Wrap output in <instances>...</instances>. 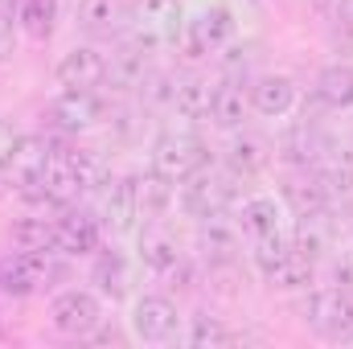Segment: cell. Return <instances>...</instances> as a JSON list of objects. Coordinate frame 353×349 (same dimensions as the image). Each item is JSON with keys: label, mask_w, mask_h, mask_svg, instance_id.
Masks as SVG:
<instances>
[{"label": "cell", "mask_w": 353, "mask_h": 349, "mask_svg": "<svg viewBox=\"0 0 353 349\" xmlns=\"http://www.w3.org/2000/svg\"><path fill=\"white\" fill-rule=\"evenodd\" d=\"M148 165H152V173H161L165 181H189L193 173H201V169H210V144L197 136V132H161L157 140H152V148H148Z\"/></svg>", "instance_id": "6da1fadb"}, {"label": "cell", "mask_w": 353, "mask_h": 349, "mask_svg": "<svg viewBox=\"0 0 353 349\" xmlns=\"http://www.w3.org/2000/svg\"><path fill=\"white\" fill-rule=\"evenodd\" d=\"M234 185H239V177L201 169V173H193L189 181H181V197H176V201H181V210H185L189 218H197V222L222 218V214L234 206Z\"/></svg>", "instance_id": "7a4b0ae2"}, {"label": "cell", "mask_w": 353, "mask_h": 349, "mask_svg": "<svg viewBox=\"0 0 353 349\" xmlns=\"http://www.w3.org/2000/svg\"><path fill=\"white\" fill-rule=\"evenodd\" d=\"M304 321H308L321 337H329V341H350L353 337V292L337 288V283L308 292V300H304Z\"/></svg>", "instance_id": "3957f363"}, {"label": "cell", "mask_w": 353, "mask_h": 349, "mask_svg": "<svg viewBox=\"0 0 353 349\" xmlns=\"http://www.w3.org/2000/svg\"><path fill=\"white\" fill-rule=\"evenodd\" d=\"M50 325L62 337H74V341L90 337L103 325V300H99V292H90V288H66V292H58L54 304H50Z\"/></svg>", "instance_id": "277c9868"}, {"label": "cell", "mask_w": 353, "mask_h": 349, "mask_svg": "<svg viewBox=\"0 0 353 349\" xmlns=\"http://www.w3.org/2000/svg\"><path fill=\"white\" fill-rule=\"evenodd\" d=\"M128 325H132V337H136V341H144V346H165V341L176 337L181 317H176V304L169 296H136Z\"/></svg>", "instance_id": "5b68a950"}, {"label": "cell", "mask_w": 353, "mask_h": 349, "mask_svg": "<svg viewBox=\"0 0 353 349\" xmlns=\"http://www.w3.org/2000/svg\"><path fill=\"white\" fill-rule=\"evenodd\" d=\"M234 37V12L222 4H205L185 21V50L189 54H218Z\"/></svg>", "instance_id": "8992f818"}, {"label": "cell", "mask_w": 353, "mask_h": 349, "mask_svg": "<svg viewBox=\"0 0 353 349\" xmlns=\"http://www.w3.org/2000/svg\"><path fill=\"white\" fill-rule=\"evenodd\" d=\"M50 157H54V148H50L46 136H17V140H8V152H4V181H12V185H21V189H33L37 177H41V169L50 165Z\"/></svg>", "instance_id": "52a82bcc"}, {"label": "cell", "mask_w": 353, "mask_h": 349, "mask_svg": "<svg viewBox=\"0 0 353 349\" xmlns=\"http://www.w3.org/2000/svg\"><path fill=\"white\" fill-rule=\"evenodd\" d=\"M54 79H58L62 90H94L107 79V54L94 50V46H74L58 58Z\"/></svg>", "instance_id": "ba28073f"}, {"label": "cell", "mask_w": 353, "mask_h": 349, "mask_svg": "<svg viewBox=\"0 0 353 349\" xmlns=\"http://www.w3.org/2000/svg\"><path fill=\"white\" fill-rule=\"evenodd\" d=\"M50 279V255H37V251H12L0 259V292L8 296H29L37 292L41 283Z\"/></svg>", "instance_id": "9c48e42d"}, {"label": "cell", "mask_w": 353, "mask_h": 349, "mask_svg": "<svg viewBox=\"0 0 353 349\" xmlns=\"http://www.w3.org/2000/svg\"><path fill=\"white\" fill-rule=\"evenodd\" d=\"M144 218V206H140V181L136 177H119V181H107V197H103V226H111L115 235H128L136 230V222Z\"/></svg>", "instance_id": "30bf717a"}, {"label": "cell", "mask_w": 353, "mask_h": 349, "mask_svg": "<svg viewBox=\"0 0 353 349\" xmlns=\"http://www.w3.org/2000/svg\"><path fill=\"white\" fill-rule=\"evenodd\" d=\"M103 99L94 94V90H62L54 103H50V119H54V128H62V132H83L90 123H99L103 119Z\"/></svg>", "instance_id": "8fae6325"}, {"label": "cell", "mask_w": 353, "mask_h": 349, "mask_svg": "<svg viewBox=\"0 0 353 349\" xmlns=\"http://www.w3.org/2000/svg\"><path fill=\"white\" fill-rule=\"evenodd\" d=\"M50 206H70L79 193H83V177H79V165H74V157L70 152H54L50 157V165L41 169L37 177V185H33Z\"/></svg>", "instance_id": "7c38bea8"}, {"label": "cell", "mask_w": 353, "mask_h": 349, "mask_svg": "<svg viewBox=\"0 0 353 349\" xmlns=\"http://www.w3.org/2000/svg\"><path fill=\"white\" fill-rule=\"evenodd\" d=\"M58 226V251L62 255H94L103 243V222L87 210H66L62 218H54Z\"/></svg>", "instance_id": "4fadbf2b"}, {"label": "cell", "mask_w": 353, "mask_h": 349, "mask_svg": "<svg viewBox=\"0 0 353 349\" xmlns=\"http://www.w3.org/2000/svg\"><path fill=\"white\" fill-rule=\"evenodd\" d=\"M247 99H251V111H259L267 119H283L296 107V83L288 74H259L247 87Z\"/></svg>", "instance_id": "5bb4252c"}, {"label": "cell", "mask_w": 353, "mask_h": 349, "mask_svg": "<svg viewBox=\"0 0 353 349\" xmlns=\"http://www.w3.org/2000/svg\"><path fill=\"white\" fill-rule=\"evenodd\" d=\"M312 271H316V263L292 243V247L263 271V279L271 283V288H279V292H300V288L312 283Z\"/></svg>", "instance_id": "9a60e30c"}, {"label": "cell", "mask_w": 353, "mask_h": 349, "mask_svg": "<svg viewBox=\"0 0 353 349\" xmlns=\"http://www.w3.org/2000/svg\"><path fill=\"white\" fill-rule=\"evenodd\" d=\"M279 222H283V201H275V197H267V193L247 197V201L239 206V226H243L247 239H267V235H275Z\"/></svg>", "instance_id": "2e32d148"}, {"label": "cell", "mask_w": 353, "mask_h": 349, "mask_svg": "<svg viewBox=\"0 0 353 349\" xmlns=\"http://www.w3.org/2000/svg\"><path fill=\"white\" fill-rule=\"evenodd\" d=\"M267 161H271V152H267V144L259 136H234L226 144V173L239 177V181L259 177L267 169Z\"/></svg>", "instance_id": "e0dca14e"}, {"label": "cell", "mask_w": 353, "mask_h": 349, "mask_svg": "<svg viewBox=\"0 0 353 349\" xmlns=\"http://www.w3.org/2000/svg\"><path fill=\"white\" fill-rule=\"evenodd\" d=\"M247 111H251V99H247V87H243V83H218V87H214L210 119H214L218 128H226V132L243 128Z\"/></svg>", "instance_id": "ac0fdd59"}, {"label": "cell", "mask_w": 353, "mask_h": 349, "mask_svg": "<svg viewBox=\"0 0 353 349\" xmlns=\"http://www.w3.org/2000/svg\"><path fill=\"white\" fill-rule=\"evenodd\" d=\"M312 177L333 193H353V152L345 148H325L316 161H312Z\"/></svg>", "instance_id": "d6986e66"}, {"label": "cell", "mask_w": 353, "mask_h": 349, "mask_svg": "<svg viewBox=\"0 0 353 349\" xmlns=\"http://www.w3.org/2000/svg\"><path fill=\"white\" fill-rule=\"evenodd\" d=\"M316 99L333 111L353 107V62H333L316 74Z\"/></svg>", "instance_id": "ffe728a7"}, {"label": "cell", "mask_w": 353, "mask_h": 349, "mask_svg": "<svg viewBox=\"0 0 353 349\" xmlns=\"http://www.w3.org/2000/svg\"><path fill=\"white\" fill-rule=\"evenodd\" d=\"M197 251L210 263H234L239 259V235L234 226H222L218 218H205L197 230Z\"/></svg>", "instance_id": "44dd1931"}, {"label": "cell", "mask_w": 353, "mask_h": 349, "mask_svg": "<svg viewBox=\"0 0 353 349\" xmlns=\"http://www.w3.org/2000/svg\"><path fill=\"white\" fill-rule=\"evenodd\" d=\"M140 259L152 271H173L181 263V247H176V239L165 226H144L140 230Z\"/></svg>", "instance_id": "7402d4cb"}, {"label": "cell", "mask_w": 353, "mask_h": 349, "mask_svg": "<svg viewBox=\"0 0 353 349\" xmlns=\"http://www.w3.org/2000/svg\"><path fill=\"white\" fill-rule=\"evenodd\" d=\"M283 206L296 214V218H316L329 210V189L316 181V177H304V181H292L283 189Z\"/></svg>", "instance_id": "603a6c76"}, {"label": "cell", "mask_w": 353, "mask_h": 349, "mask_svg": "<svg viewBox=\"0 0 353 349\" xmlns=\"http://www.w3.org/2000/svg\"><path fill=\"white\" fill-rule=\"evenodd\" d=\"M210 99H214V87H210L205 79H197V74L176 79L173 94H169V103H173L185 119H205V115H210Z\"/></svg>", "instance_id": "cb8c5ba5"}, {"label": "cell", "mask_w": 353, "mask_h": 349, "mask_svg": "<svg viewBox=\"0 0 353 349\" xmlns=\"http://www.w3.org/2000/svg\"><path fill=\"white\" fill-rule=\"evenodd\" d=\"M12 239L21 251H37V255H54L58 251V226L54 218H21L12 226Z\"/></svg>", "instance_id": "d4e9b609"}, {"label": "cell", "mask_w": 353, "mask_h": 349, "mask_svg": "<svg viewBox=\"0 0 353 349\" xmlns=\"http://www.w3.org/2000/svg\"><path fill=\"white\" fill-rule=\"evenodd\" d=\"M17 25L29 33V37H50L54 33V25H58V0H25L21 4V17H17Z\"/></svg>", "instance_id": "484cf974"}, {"label": "cell", "mask_w": 353, "mask_h": 349, "mask_svg": "<svg viewBox=\"0 0 353 349\" xmlns=\"http://www.w3.org/2000/svg\"><path fill=\"white\" fill-rule=\"evenodd\" d=\"M185 341L193 349H218V346H230V341H239V333L230 329V325H222L218 317H193V325H189V333H185Z\"/></svg>", "instance_id": "4316f807"}, {"label": "cell", "mask_w": 353, "mask_h": 349, "mask_svg": "<svg viewBox=\"0 0 353 349\" xmlns=\"http://www.w3.org/2000/svg\"><path fill=\"white\" fill-rule=\"evenodd\" d=\"M94 283H99V292L103 296H123L128 292V263H123V255H115V251H107L103 259L94 263Z\"/></svg>", "instance_id": "83f0119b"}, {"label": "cell", "mask_w": 353, "mask_h": 349, "mask_svg": "<svg viewBox=\"0 0 353 349\" xmlns=\"http://www.w3.org/2000/svg\"><path fill=\"white\" fill-rule=\"evenodd\" d=\"M79 21L90 33H103L119 21V0H79Z\"/></svg>", "instance_id": "f1b7e54d"}, {"label": "cell", "mask_w": 353, "mask_h": 349, "mask_svg": "<svg viewBox=\"0 0 353 349\" xmlns=\"http://www.w3.org/2000/svg\"><path fill=\"white\" fill-rule=\"evenodd\" d=\"M173 181H165L161 173H148L140 181V206H144V214H161L169 201H173Z\"/></svg>", "instance_id": "f546056e"}, {"label": "cell", "mask_w": 353, "mask_h": 349, "mask_svg": "<svg viewBox=\"0 0 353 349\" xmlns=\"http://www.w3.org/2000/svg\"><path fill=\"white\" fill-rule=\"evenodd\" d=\"M70 157H74V165H79L83 189H99V185H107V181H111V173H107V161H103L94 148H74Z\"/></svg>", "instance_id": "4dcf8cb0"}, {"label": "cell", "mask_w": 353, "mask_h": 349, "mask_svg": "<svg viewBox=\"0 0 353 349\" xmlns=\"http://www.w3.org/2000/svg\"><path fill=\"white\" fill-rule=\"evenodd\" d=\"M17 21H8V17H0V58H8L12 54V41H17Z\"/></svg>", "instance_id": "1f68e13d"}, {"label": "cell", "mask_w": 353, "mask_h": 349, "mask_svg": "<svg viewBox=\"0 0 353 349\" xmlns=\"http://www.w3.org/2000/svg\"><path fill=\"white\" fill-rule=\"evenodd\" d=\"M333 279H337V288L353 292V259H341V263H337V267H333Z\"/></svg>", "instance_id": "d6a6232c"}, {"label": "cell", "mask_w": 353, "mask_h": 349, "mask_svg": "<svg viewBox=\"0 0 353 349\" xmlns=\"http://www.w3.org/2000/svg\"><path fill=\"white\" fill-rule=\"evenodd\" d=\"M21 4H25V0H0V17L17 21V17H21Z\"/></svg>", "instance_id": "836d02e7"}]
</instances>
